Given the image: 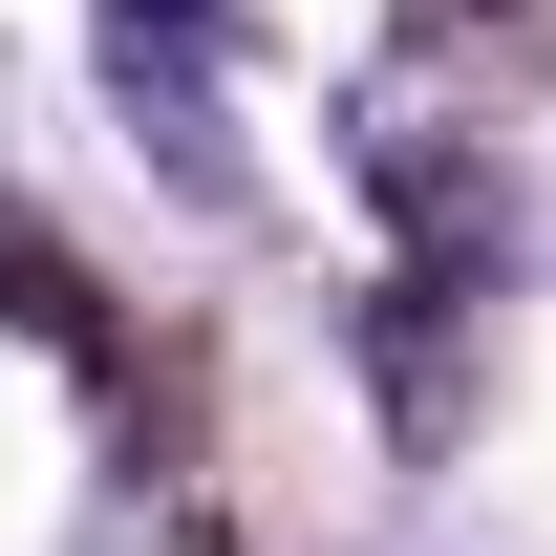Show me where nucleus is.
Returning a JSON list of instances; mask_svg holds the SVG:
<instances>
[{
    "mask_svg": "<svg viewBox=\"0 0 556 556\" xmlns=\"http://www.w3.org/2000/svg\"><path fill=\"white\" fill-rule=\"evenodd\" d=\"M0 321H43L65 364H108V300H86V257H43V236H22V193H0Z\"/></svg>",
    "mask_w": 556,
    "mask_h": 556,
    "instance_id": "1",
    "label": "nucleus"
}]
</instances>
